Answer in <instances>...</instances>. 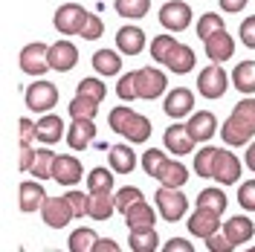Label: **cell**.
<instances>
[{"mask_svg":"<svg viewBox=\"0 0 255 252\" xmlns=\"http://www.w3.org/2000/svg\"><path fill=\"white\" fill-rule=\"evenodd\" d=\"M253 136H255V96H244L232 108L229 119L223 122L221 139L229 148H241V145H250Z\"/></svg>","mask_w":255,"mask_h":252,"instance_id":"obj_1","label":"cell"},{"mask_svg":"<svg viewBox=\"0 0 255 252\" xmlns=\"http://www.w3.org/2000/svg\"><path fill=\"white\" fill-rule=\"evenodd\" d=\"M108 125H111L113 133H119V136H125L128 142H148L151 136V119L142 116V113L130 111V108H113L111 116H108Z\"/></svg>","mask_w":255,"mask_h":252,"instance_id":"obj_2","label":"cell"},{"mask_svg":"<svg viewBox=\"0 0 255 252\" xmlns=\"http://www.w3.org/2000/svg\"><path fill=\"white\" fill-rule=\"evenodd\" d=\"M23 102H26V108H29L32 113H41V116H44V113H49L58 105V87L47 79H38L26 87Z\"/></svg>","mask_w":255,"mask_h":252,"instance_id":"obj_3","label":"cell"},{"mask_svg":"<svg viewBox=\"0 0 255 252\" xmlns=\"http://www.w3.org/2000/svg\"><path fill=\"white\" fill-rule=\"evenodd\" d=\"M55 29L61 32V35H81L84 26H87V20H90V12L81 6V3H64L55 9Z\"/></svg>","mask_w":255,"mask_h":252,"instance_id":"obj_4","label":"cell"},{"mask_svg":"<svg viewBox=\"0 0 255 252\" xmlns=\"http://www.w3.org/2000/svg\"><path fill=\"white\" fill-rule=\"evenodd\" d=\"M154 203H157L159 218L168 221V223H177L186 212H189V200H186L183 189H162V186H159L157 194H154Z\"/></svg>","mask_w":255,"mask_h":252,"instance_id":"obj_5","label":"cell"},{"mask_svg":"<svg viewBox=\"0 0 255 252\" xmlns=\"http://www.w3.org/2000/svg\"><path fill=\"white\" fill-rule=\"evenodd\" d=\"M133 81H136V93H139V99H148V102L159 99V96L165 93V87H168L165 73H162V70H157V67H142V70H133Z\"/></svg>","mask_w":255,"mask_h":252,"instance_id":"obj_6","label":"cell"},{"mask_svg":"<svg viewBox=\"0 0 255 252\" xmlns=\"http://www.w3.org/2000/svg\"><path fill=\"white\" fill-rule=\"evenodd\" d=\"M17 64H20V70L26 76H44L49 70V47L41 44V41H32V44H26L20 49Z\"/></svg>","mask_w":255,"mask_h":252,"instance_id":"obj_7","label":"cell"},{"mask_svg":"<svg viewBox=\"0 0 255 252\" xmlns=\"http://www.w3.org/2000/svg\"><path fill=\"white\" fill-rule=\"evenodd\" d=\"M226 84H229V79H226V70L221 64H209L197 76V90L203 99H221L226 93Z\"/></svg>","mask_w":255,"mask_h":252,"instance_id":"obj_8","label":"cell"},{"mask_svg":"<svg viewBox=\"0 0 255 252\" xmlns=\"http://www.w3.org/2000/svg\"><path fill=\"white\" fill-rule=\"evenodd\" d=\"M81 177H84V165H81V159H76L73 154H58L55 157V171H52V180L64 186V189H73V186H79Z\"/></svg>","mask_w":255,"mask_h":252,"instance_id":"obj_9","label":"cell"},{"mask_svg":"<svg viewBox=\"0 0 255 252\" xmlns=\"http://www.w3.org/2000/svg\"><path fill=\"white\" fill-rule=\"evenodd\" d=\"M41 218L49 229H67V223L73 221V206L67 203V197H47V203L41 206Z\"/></svg>","mask_w":255,"mask_h":252,"instance_id":"obj_10","label":"cell"},{"mask_svg":"<svg viewBox=\"0 0 255 252\" xmlns=\"http://www.w3.org/2000/svg\"><path fill=\"white\" fill-rule=\"evenodd\" d=\"M159 23L168 32H183L191 23V6L183 3V0H168L159 9Z\"/></svg>","mask_w":255,"mask_h":252,"instance_id":"obj_11","label":"cell"},{"mask_svg":"<svg viewBox=\"0 0 255 252\" xmlns=\"http://www.w3.org/2000/svg\"><path fill=\"white\" fill-rule=\"evenodd\" d=\"M162 142H165V151H171L174 157H186V154H191V151H194V145H197V142L191 139L189 127L180 125V122H174V125L165 127Z\"/></svg>","mask_w":255,"mask_h":252,"instance_id":"obj_12","label":"cell"},{"mask_svg":"<svg viewBox=\"0 0 255 252\" xmlns=\"http://www.w3.org/2000/svg\"><path fill=\"white\" fill-rule=\"evenodd\" d=\"M76 64H79V47L70 44L67 38H64V41H55V44L49 47V70L70 73Z\"/></svg>","mask_w":255,"mask_h":252,"instance_id":"obj_13","label":"cell"},{"mask_svg":"<svg viewBox=\"0 0 255 252\" xmlns=\"http://www.w3.org/2000/svg\"><path fill=\"white\" fill-rule=\"evenodd\" d=\"M162 111H165V116H171V119H183V116L194 113V93H191L189 87H174L171 93L165 96Z\"/></svg>","mask_w":255,"mask_h":252,"instance_id":"obj_14","label":"cell"},{"mask_svg":"<svg viewBox=\"0 0 255 252\" xmlns=\"http://www.w3.org/2000/svg\"><path fill=\"white\" fill-rule=\"evenodd\" d=\"M186 127H189L191 139L194 142H203V145H209V139L218 133V116L212 111H200V113H191L189 122H186Z\"/></svg>","mask_w":255,"mask_h":252,"instance_id":"obj_15","label":"cell"},{"mask_svg":"<svg viewBox=\"0 0 255 252\" xmlns=\"http://www.w3.org/2000/svg\"><path fill=\"white\" fill-rule=\"evenodd\" d=\"M212 180L221 183V186H232V183L241 180V159L235 157L229 148H221L218 162H215V177H212Z\"/></svg>","mask_w":255,"mask_h":252,"instance_id":"obj_16","label":"cell"},{"mask_svg":"<svg viewBox=\"0 0 255 252\" xmlns=\"http://www.w3.org/2000/svg\"><path fill=\"white\" fill-rule=\"evenodd\" d=\"M189 232L194 238H212L215 232H221V215L206 212V209H194L189 215Z\"/></svg>","mask_w":255,"mask_h":252,"instance_id":"obj_17","label":"cell"},{"mask_svg":"<svg viewBox=\"0 0 255 252\" xmlns=\"http://www.w3.org/2000/svg\"><path fill=\"white\" fill-rule=\"evenodd\" d=\"M116 49L122 52V55H139L145 49V32L142 26H136V23H128L122 29L116 32Z\"/></svg>","mask_w":255,"mask_h":252,"instance_id":"obj_18","label":"cell"},{"mask_svg":"<svg viewBox=\"0 0 255 252\" xmlns=\"http://www.w3.org/2000/svg\"><path fill=\"white\" fill-rule=\"evenodd\" d=\"M96 139V122L93 119H73L70 130H67V145L73 151H84L90 148V142Z\"/></svg>","mask_w":255,"mask_h":252,"instance_id":"obj_19","label":"cell"},{"mask_svg":"<svg viewBox=\"0 0 255 252\" xmlns=\"http://www.w3.org/2000/svg\"><path fill=\"white\" fill-rule=\"evenodd\" d=\"M203 47H206L209 61L212 64H223V61H229V58L235 55V38L223 29V32H218V35H212Z\"/></svg>","mask_w":255,"mask_h":252,"instance_id":"obj_20","label":"cell"},{"mask_svg":"<svg viewBox=\"0 0 255 252\" xmlns=\"http://www.w3.org/2000/svg\"><path fill=\"white\" fill-rule=\"evenodd\" d=\"M47 203V191L38 180H29V183H20V191H17V206L20 212H41V206Z\"/></svg>","mask_w":255,"mask_h":252,"instance_id":"obj_21","label":"cell"},{"mask_svg":"<svg viewBox=\"0 0 255 252\" xmlns=\"http://www.w3.org/2000/svg\"><path fill=\"white\" fill-rule=\"evenodd\" d=\"M221 232L229 238L235 247H241V244L253 241V235H255V223L250 221L247 215H232V218H229V221L221 226Z\"/></svg>","mask_w":255,"mask_h":252,"instance_id":"obj_22","label":"cell"},{"mask_svg":"<svg viewBox=\"0 0 255 252\" xmlns=\"http://www.w3.org/2000/svg\"><path fill=\"white\" fill-rule=\"evenodd\" d=\"M162 189H183L186 183H189V168L183 165V162H177V159H168L162 168H159V174L154 177Z\"/></svg>","mask_w":255,"mask_h":252,"instance_id":"obj_23","label":"cell"},{"mask_svg":"<svg viewBox=\"0 0 255 252\" xmlns=\"http://www.w3.org/2000/svg\"><path fill=\"white\" fill-rule=\"evenodd\" d=\"M58 139H64V119L58 113H44L38 119V142L47 148V145H55Z\"/></svg>","mask_w":255,"mask_h":252,"instance_id":"obj_24","label":"cell"},{"mask_svg":"<svg viewBox=\"0 0 255 252\" xmlns=\"http://www.w3.org/2000/svg\"><path fill=\"white\" fill-rule=\"evenodd\" d=\"M194 61H197L194 49L186 47V44H177V47L168 52V58H165V64H162V67H168V70H171V73H177V76H186V73H191V70H194Z\"/></svg>","mask_w":255,"mask_h":252,"instance_id":"obj_25","label":"cell"},{"mask_svg":"<svg viewBox=\"0 0 255 252\" xmlns=\"http://www.w3.org/2000/svg\"><path fill=\"white\" fill-rule=\"evenodd\" d=\"M125 223H128V232H130V229H154V223H157V209L148 206L145 200H139L136 206L128 209Z\"/></svg>","mask_w":255,"mask_h":252,"instance_id":"obj_26","label":"cell"},{"mask_svg":"<svg viewBox=\"0 0 255 252\" xmlns=\"http://www.w3.org/2000/svg\"><path fill=\"white\" fill-rule=\"evenodd\" d=\"M108 162H111L113 174H130L136 168V154L130 145H113L108 151Z\"/></svg>","mask_w":255,"mask_h":252,"instance_id":"obj_27","label":"cell"},{"mask_svg":"<svg viewBox=\"0 0 255 252\" xmlns=\"http://www.w3.org/2000/svg\"><path fill=\"white\" fill-rule=\"evenodd\" d=\"M93 70L99 76H116L122 70V52H113V49H96L93 52Z\"/></svg>","mask_w":255,"mask_h":252,"instance_id":"obj_28","label":"cell"},{"mask_svg":"<svg viewBox=\"0 0 255 252\" xmlns=\"http://www.w3.org/2000/svg\"><path fill=\"white\" fill-rule=\"evenodd\" d=\"M128 247H130V252H157L159 247L157 229H130L128 232Z\"/></svg>","mask_w":255,"mask_h":252,"instance_id":"obj_29","label":"cell"},{"mask_svg":"<svg viewBox=\"0 0 255 252\" xmlns=\"http://www.w3.org/2000/svg\"><path fill=\"white\" fill-rule=\"evenodd\" d=\"M218 154H221V148H215V145H203V148L194 154V174L203 177V180H212V177H215Z\"/></svg>","mask_w":255,"mask_h":252,"instance_id":"obj_30","label":"cell"},{"mask_svg":"<svg viewBox=\"0 0 255 252\" xmlns=\"http://www.w3.org/2000/svg\"><path fill=\"white\" fill-rule=\"evenodd\" d=\"M99 232L90 229V226H81V229H73L70 232V252H96L99 247Z\"/></svg>","mask_w":255,"mask_h":252,"instance_id":"obj_31","label":"cell"},{"mask_svg":"<svg viewBox=\"0 0 255 252\" xmlns=\"http://www.w3.org/2000/svg\"><path fill=\"white\" fill-rule=\"evenodd\" d=\"M232 84L244 96H253L255 93V61H241L232 70Z\"/></svg>","mask_w":255,"mask_h":252,"instance_id":"obj_32","label":"cell"},{"mask_svg":"<svg viewBox=\"0 0 255 252\" xmlns=\"http://www.w3.org/2000/svg\"><path fill=\"white\" fill-rule=\"evenodd\" d=\"M113 212H116V197H113V194H90L87 215H90L93 221H108Z\"/></svg>","mask_w":255,"mask_h":252,"instance_id":"obj_33","label":"cell"},{"mask_svg":"<svg viewBox=\"0 0 255 252\" xmlns=\"http://www.w3.org/2000/svg\"><path fill=\"white\" fill-rule=\"evenodd\" d=\"M87 194H113L111 168H90V174H87Z\"/></svg>","mask_w":255,"mask_h":252,"instance_id":"obj_34","label":"cell"},{"mask_svg":"<svg viewBox=\"0 0 255 252\" xmlns=\"http://www.w3.org/2000/svg\"><path fill=\"white\" fill-rule=\"evenodd\" d=\"M197 209H206V212H215V215H223L226 212V194L218 186H209L197 194Z\"/></svg>","mask_w":255,"mask_h":252,"instance_id":"obj_35","label":"cell"},{"mask_svg":"<svg viewBox=\"0 0 255 252\" xmlns=\"http://www.w3.org/2000/svg\"><path fill=\"white\" fill-rule=\"evenodd\" d=\"M113 9L125 20H139L151 12V0H113Z\"/></svg>","mask_w":255,"mask_h":252,"instance_id":"obj_36","label":"cell"},{"mask_svg":"<svg viewBox=\"0 0 255 252\" xmlns=\"http://www.w3.org/2000/svg\"><path fill=\"white\" fill-rule=\"evenodd\" d=\"M55 157L49 148H38V157H35V165H32V177L35 180H52V171H55Z\"/></svg>","mask_w":255,"mask_h":252,"instance_id":"obj_37","label":"cell"},{"mask_svg":"<svg viewBox=\"0 0 255 252\" xmlns=\"http://www.w3.org/2000/svg\"><path fill=\"white\" fill-rule=\"evenodd\" d=\"M226 29V20H223L218 12H206V15H200V20H197V38L206 44L212 35H218V32Z\"/></svg>","mask_w":255,"mask_h":252,"instance_id":"obj_38","label":"cell"},{"mask_svg":"<svg viewBox=\"0 0 255 252\" xmlns=\"http://www.w3.org/2000/svg\"><path fill=\"white\" fill-rule=\"evenodd\" d=\"M67 113H70L73 119H96V113H99V102L87 99V96H73L70 105H67Z\"/></svg>","mask_w":255,"mask_h":252,"instance_id":"obj_39","label":"cell"},{"mask_svg":"<svg viewBox=\"0 0 255 252\" xmlns=\"http://www.w3.org/2000/svg\"><path fill=\"white\" fill-rule=\"evenodd\" d=\"M113 197H116V212H122V215H128L130 206H136L139 200H145L142 191L136 189V186H122V189L113 191Z\"/></svg>","mask_w":255,"mask_h":252,"instance_id":"obj_40","label":"cell"},{"mask_svg":"<svg viewBox=\"0 0 255 252\" xmlns=\"http://www.w3.org/2000/svg\"><path fill=\"white\" fill-rule=\"evenodd\" d=\"M180 41H177L174 35H157L154 41H151V58L157 64H165V58H168V52L177 47Z\"/></svg>","mask_w":255,"mask_h":252,"instance_id":"obj_41","label":"cell"},{"mask_svg":"<svg viewBox=\"0 0 255 252\" xmlns=\"http://www.w3.org/2000/svg\"><path fill=\"white\" fill-rule=\"evenodd\" d=\"M165 162H168V157H165V151H159V148H148L142 154V168H145L148 177H157L159 168H162Z\"/></svg>","mask_w":255,"mask_h":252,"instance_id":"obj_42","label":"cell"},{"mask_svg":"<svg viewBox=\"0 0 255 252\" xmlns=\"http://www.w3.org/2000/svg\"><path fill=\"white\" fill-rule=\"evenodd\" d=\"M76 96H87V99H93L102 105V99L108 96V87L102 84V79H81L79 81V93Z\"/></svg>","mask_w":255,"mask_h":252,"instance_id":"obj_43","label":"cell"},{"mask_svg":"<svg viewBox=\"0 0 255 252\" xmlns=\"http://www.w3.org/2000/svg\"><path fill=\"white\" fill-rule=\"evenodd\" d=\"M64 197H67V203L73 206V215H76V218H84V215H87V203H90V194L70 189L67 194H64Z\"/></svg>","mask_w":255,"mask_h":252,"instance_id":"obj_44","label":"cell"},{"mask_svg":"<svg viewBox=\"0 0 255 252\" xmlns=\"http://www.w3.org/2000/svg\"><path fill=\"white\" fill-rule=\"evenodd\" d=\"M238 206L244 212H255V180H247L238 186Z\"/></svg>","mask_w":255,"mask_h":252,"instance_id":"obj_45","label":"cell"},{"mask_svg":"<svg viewBox=\"0 0 255 252\" xmlns=\"http://www.w3.org/2000/svg\"><path fill=\"white\" fill-rule=\"evenodd\" d=\"M116 96H119V99H125V102L139 99V93H136V81H133V73H125V76L119 79V84H116Z\"/></svg>","mask_w":255,"mask_h":252,"instance_id":"obj_46","label":"cell"},{"mask_svg":"<svg viewBox=\"0 0 255 252\" xmlns=\"http://www.w3.org/2000/svg\"><path fill=\"white\" fill-rule=\"evenodd\" d=\"M17 133H20V145H32V142L38 139V122H32L29 116H20Z\"/></svg>","mask_w":255,"mask_h":252,"instance_id":"obj_47","label":"cell"},{"mask_svg":"<svg viewBox=\"0 0 255 252\" xmlns=\"http://www.w3.org/2000/svg\"><path fill=\"white\" fill-rule=\"evenodd\" d=\"M238 38H241V44H244V47L255 49V15H250V17H244V20H241Z\"/></svg>","mask_w":255,"mask_h":252,"instance_id":"obj_48","label":"cell"},{"mask_svg":"<svg viewBox=\"0 0 255 252\" xmlns=\"http://www.w3.org/2000/svg\"><path fill=\"white\" fill-rule=\"evenodd\" d=\"M102 35H105V20L96 17V15H90L87 26H84V32H81V38H84V41H99Z\"/></svg>","mask_w":255,"mask_h":252,"instance_id":"obj_49","label":"cell"},{"mask_svg":"<svg viewBox=\"0 0 255 252\" xmlns=\"http://www.w3.org/2000/svg\"><path fill=\"white\" fill-rule=\"evenodd\" d=\"M206 247H209V252H235V244L223 232H215L212 238H206Z\"/></svg>","mask_w":255,"mask_h":252,"instance_id":"obj_50","label":"cell"},{"mask_svg":"<svg viewBox=\"0 0 255 252\" xmlns=\"http://www.w3.org/2000/svg\"><path fill=\"white\" fill-rule=\"evenodd\" d=\"M35 157H38V151H35L32 145H20V159H17V168H20V171H32Z\"/></svg>","mask_w":255,"mask_h":252,"instance_id":"obj_51","label":"cell"},{"mask_svg":"<svg viewBox=\"0 0 255 252\" xmlns=\"http://www.w3.org/2000/svg\"><path fill=\"white\" fill-rule=\"evenodd\" d=\"M162 252H194V247H191V241H186V238H171V241H165Z\"/></svg>","mask_w":255,"mask_h":252,"instance_id":"obj_52","label":"cell"},{"mask_svg":"<svg viewBox=\"0 0 255 252\" xmlns=\"http://www.w3.org/2000/svg\"><path fill=\"white\" fill-rule=\"evenodd\" d=\"M218 3H221L223 12H229V15H238V12H244V9H247V3H250V0H218Z\"/></svg>","mask_w":255,"mask_h":252,"instance_id":"obj_53","label":"cell"},{"mask_svg":"<svg viewBox=\"0 0 255 252\" xmlns=\"http://www.w3.org/2000/svg\"><path fill=\"white\" fill-rule=\"evenodd\" d=\"M96 252H122V250H119V244H116L113 238H102L99 247H96Z\"/></svg>","mask_w":255,"mask_h":252,"instance_id":"obj_54","label":"cell"},{"mask_svg":"<svg viewBox=\"0 0 255 252\" xmlns=\"http://www.w3.org/2000/svg\"><path fill=\"white\" fill-rule=\"evenodd\" d=\"M244 162H247V168L255 174V139L247 145V154H244Z\"/></svg>","mask_w":255,"mask_h":252,"instance_id":"obj_55","label":"cell"},{"mask_svg":"<svg viewBox=\"0 0 255 252\" xmlns=\"http://www.w3.org/2000/svg\"><path fill=\"white\" fill-rule=\"evenodd\" d=\"M244 252H255V247H250V250H244Z\"/></svg>","mask_w":255,"mask_h":252,"instance_id":"obj_56","label":"cell"},{"mask_svg":"<svg viewBox=\"0 0 255 252\" xmlns=\"http://www.w3.org/2000/svg\"><path fill=\"white\" fill-rule=\"evenodd\" d=\"M17 252H23V247H20V250H17Z\"/></svg>","mask_w":255,"mask_h":252,"instance_id":"obj_57","label":"cell"},{"mask_svg":"<svg viewBox=\"0 0 255 252\" xmlns=\"http://www.w3.org/2000/svg\"><path fill=\"white\" fill-rule=\"evenodd\" d=\"M49 252H58V250H49Z\"/></svg>","mask_w":255,"mask_h":252,"instance_id":"obj_58","label":"cell"}]
</instances>
